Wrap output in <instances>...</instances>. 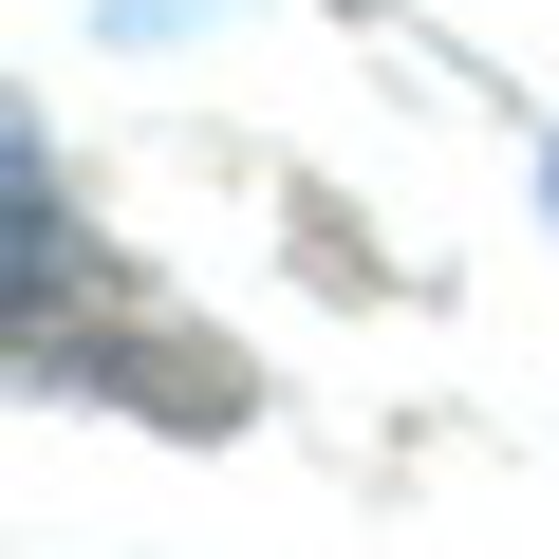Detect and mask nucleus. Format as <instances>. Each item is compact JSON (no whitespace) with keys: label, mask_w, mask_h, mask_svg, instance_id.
<instances>
[]
</instances>
